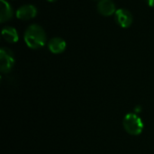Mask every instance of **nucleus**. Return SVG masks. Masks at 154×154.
I'll list each match as a JSON object with an SVG mask.
<instances>
[{
	"label": "nucleus",
	"mask_w": 154,
	"mask_h": 154,
	"mask_svg": "<svg viewBox=\"0 0 154 154\" xmlns=\"http://www.w3.org/2000/svg\"><path fill=\"white\" fill-rule=\"evenodd\" d=\"M66 47H67V43H66L65 40H63L60 37L51 38L48 42L49 50L54 54H59V53L63 52L65 51Z\"/></svg>",
	"instance_id": "7"
},
{
	"label": "nucleus",
	"mask_w": 154,
	"mask_h": 154,
	"mask_svg": "<svg viewBox=\"0 0 154 154\" xmlns=\"http://www.w3.org/2000/svg\"><path fill=\"white\" fill-rule=\"evenodd\" d=\"M48 2H51V3H53V2H56L57 0H47Z\"/></svg>",
	"instance_id": "11"
},
{
	"label": "nucleus",
	"mask_w": 154,
	"mask_h": 154,
	"mask_svg": "<svg viewBox=\"0 0 154 154\" xmlns=\"http://www.w3.org/2000/svg\"><path fill=\"white\" fill-rule=\"evenodd\" d=\"M123 124L125 131L132 135H139L143 130V123L135 114L126 115Z\"/></svg>",
	"instance_id": "2"
},
{
	"label": "nucleus",
	"mask_w": 154,
	"mask_h": 154,
	"mask_svg": "<svg viewBox=\"0 0 154 154\" xmlns=\"http://www.w3.org/2000/svg\"><path fill=\"white\" fill-rule=\"evenodd\" d=\"M15 15L20 20H30L37 15V8L33 5H24L16 10Z\"/></svg>",
	"instance_id": "5"
},
{
	"label": "nucleus",
	"mask_w": 154,
	"mask_h": 154,
	"mask_svg": "<svg viewBox=\"0 0 154 154\" xmlns=\"http://www.w3.org/2000/svg\"><path fill=\"white\" fill-rule=\"evenodd\" d=\"M115 19L122 28H128L129 26H131L134 20L131 12L124 8H120L116 10L115 14Z\"/></svg>",
	"instance_id": "4"
},
{
	"label": "nucleus",
	"mask_w": 154,
	"mask_h": 154,
	"mask_svg": "<svg viewBox=\"0 0 154 154\" xmlns=\"http://www.w3.org/2000/svg\"><path fill=\"white\" fill-rule=\"evenodd\" d=\"M23 39L29 48L37 50L45 45L47 36L45 31L41 25L33 23L29 25L25 30Z\"/></svg>",
	"instance_id": "1"
},
{
	"label": "nucleus",
	"mask_w": 154,
	"mask_h": 154,
	"mask_svg": "<svg viewBox=\"0 0 154 154\" xmlns=\"http://www.w3.org/2000/svg\"><path fill=\"white\" fill-rule=\"evenodd\" d=\"M14 15V11L6 0H0V21L5 23L10 20Z\"/></svg>",
	"instance_id": "8"
},
{
	"label": "nucleus",
	"mask_w": 154,
	"mask_h": 154,
	"mask_svg": "<svg viewBox=\"0 0 154 154\" xmlns=\"http://www.w3.org/2000/svg\"><path fill=\"white\" fill-rule=\"evenodd\" d=\"M2 36L6 42L10 43H15L19 40V34L17 30L12 26L4 27L2 29Z\"/></svg>",
	"instance_id": "9"
},
{
	"label": "nucleus",
	"mask_w": 154,
	"mask_h": 154,
	"mask_svg": "<svg viewBox=\"0 0 154 154\" xmlns=\"http://www.w3.org/2000/svg\"><path fill=\"white\" fill-rule=\"evenodd\" d=\"M147 4L151 7H154V0H147Z\"/></svg>",
	"instance_id": "10"
},
{
	"label": "nucleus",
	"mask_w": 154,
	"mask_h": 154,
	"mask_svg": "<svg viewBox=\"0 0 154 154\" xmlns=\"http://www.w3.org/2000/svg\"><path fill=\"white\" fill-rule=\"evenodd\" d=\"M14 65V53L7 48L0 50V69L3 73H8L12 70Z\"/></svg>",
	"instance_id": "3"
},
{
	"label": "nucleus",
	"mask_w": 154,
	"mask_h": 154,
	"mask_svg": "<svg viewBox=\"0 0 154 154\" xmlns=\"http://www.w3.org/2000/svg\"><path fill=\"white\" fill-rule=\"evenodd\" d=\"M97 10L102 15L110 16L116 12V4L113 0H100L97 4Z\"/></svg>",
	"instance_id": "6"
}]
</instances>
